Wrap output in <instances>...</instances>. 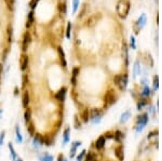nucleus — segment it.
Listing matches in <instances>:
<instances>
[{"label":"nucleus","instance_id":"ea45409f","mask_svg":"<svg viewBox=\"0 0 162 161\" xmlns=\"http://www.w3.org/2000/svg\"><path fill=\"white\" fill-rule=\"evenodd\" d=\"M70 28H71V23L67 24V30H66V37L69 39L70 38Z\"/></svg>","mask_w":162,"mask_h":161},{"label":"nucleus","instance_id":"dca6fc26","mask_svg":"<svg viewBox=\"0 0 162 161\" xmlns=\"http://www.w3.org/2000/svg\"><path fill=\"white\" fill-rule=\"evenodd\" d=\"M57 53H59V59H61V63L63 65V67L66 68V67H67V62H66V59H65V53H64V51H63V49H62V47H59V48H57Z\"/></svg>","mask_w":162,"mask_h":161},{"label":"nucleus","instance_id":"7ed1b4c3","mask_svg":"<svg viewBox=\"0 0 162 161\" xmlns=\"http://www.w3.org/2000/svg\"><path fill=\"white\" fill-rule=\"evenodd\" d=\"M102 118H103V113L99 112L98 109H97V110L94 109L91 113V115H90V120H91V122L93 124L99 123V122L102 121Z\"/></svg>","mask_w":162,"mask_h":161},{"label":"nucleus","instance_id":"5701e85b","mask_svg":"<svg viewBox=\"0 0 162 161\" xmlns=\"http://www.w3.org/2000/svg\"><path fill=\"white\" fill-rule=\"evenodd\" d=\"M79 71L80 69L78 68V67H75L74 69H72V77H71V83L76 86V82H77V77H78V74H79Z\"/></svg>","mask_w":162,"mask_h":161},{"label":"nucleus","instance_id":"c9c22d12","mask_svg":"<svg viewBox=\"0 0 162 161\" xmlns=\"http://www.w3.org/2000/svg\"><path fill=\"white\" fill-rule=\"evenodd\" d=\"M8 41L11 42L12 41V27H8Z\"/></svg>","mask_w":162,"mask_h":161},{"label":"nucleus","instance_id":"cd10ccee","mask_svg":"<svg viewBox=\"0 0 162 161\" xmlns=\"http://www.w3.org/2000/svg\"><path fill=\"white\" fill-rule=\"evenodd\" d=\"M151 95V90L149 89V86H144V90H143V92H142V96L144 97H148Z\"/></svg>","mask_w":162,"mask_h":161},{"label":"nucleus","instance_id":"1a4fd4ad","mask_svg":"<svg viewBox=\"0 0 162 161\" xmlns=\"http://www.w3.org/2000/svg\"><path fill=\"white\" fill-rule=\"evenodd\" d=\"M81 143L80 141H76L74 143H71V147H70V150H69V157L70 158H74L76 156V152H77V149H78V147L81 146Z\"/></svg>","mask_w":162,"mask_h":161},{"label":"nucleus","instance_id":"e433bc0d","mask_svg":"<svg viewBox=\"0 0 162 161\" xmlns=\"http://www.w3.org/2000/svg\"><path fill=\"white\" fill-rule=\"evenodd\" d=\"M5 131H2V132L0 133V146L3 145V142H5Z\"/></svg>","mask_w":162,"mask_h":161},{"label":"nucleus","instance_id":"9d476101","mask_svg":"<svg viewBox=\"0 0 162 161\" xmlns=\"http://www.w3.org/2000/svg\"><path fill=\"white\" fill-rule=\"evenodd\" d=\"M119 89L121 91H124L128 86V75L124 74V75H121V78H120V82H119Z\"/></svg>","mask_w":162,"mask_h":161},{"label":"nucleus","instance_id":"6e6552de","mask_svg":"<svg viewBox=\"0 0 162 161\" xmlns=\"http://www.w3.org/2000/svg\"><path fill=\"white\" fill-rule=\"evenodd\" d=\"M115 155L117 157V159L119 161L124 160V148L122 145H119L118 147L115 148Z\"/></svg>","mask_w":162,"mask_h":161},{"label":"nucleus","instance_id":"7c9ffc66","mask_svg":"<svg viewBox=\"0 0 162 161\" xmlns=\"http://www.w3.org/2000/svg\"><path fill=\"white\" fill-rule=\"evenodd\" d=\"M140 73V62L138 61H136L134 64V76L136 77V76L138 75Z\"/></svg>","mask_w":162,"mask_h":161},{"label":"nucleus","instance_id":"ddd939ff","mask_svg":"<svg viewBox=\"0 0 162 161\" xmlns=\"http://www.w3.org/2000/svg\"><path fill=\"white\" fill-rule=\"evenodd\" d=\"M70 140V128H66L63 131V146H66Z\"/></svg>","mask_w":162,"mask_h":161},{"label":"nucleus","instance_id":"f8f14e48","mask_svg":"<svg viewBox=\"0 0 162 161\" xmlns=\"http://www.w3.org/2000/svg\"><path fill=\"white\" fill-rule=\"evenodd\" d=\"M105 144H106V139L104 137V135H102L95 142V148H96L97 150H102L103 148L105 147Z\"/></svg>","mask_w":162,"mask_h":161},{"label":"nucleus","instance_id":"c03bdc74","mask_svg":"<svg viewBox=\"0 0 162 161\" xmlns=\"http://www.w3.org/2000/svg\"><path fill=\"white\" fill-rule=\"evenodd\" d=\"M14 161H23V159H22V158H18V157H17V158H16V159H15Z\"/></svg>","mask_w":162,"mask_h":161},{"label":"nucleus","instance_id":"58836bf2","mask_svg":"<svg viewBox=\"0 0 162 161\" xmlns=\"http://www.w3.org/2000/svg\"><path fill=\"white\" fill-rule=\"evenodd\" d=\"M78 5H79V0H72V8H74V12L77 11Z\"/></svg>","mask_w":162,"mask_h":161},{"label":"nucleus","instance_id":"20e7f679","mask_svg":"<svg viewBox=\"0 0 162 161\" xmlns=\"http://www.w3.org/2000/svg\"><path fill=\"white\" fill-rule=\"evenodd\" d=\"M30 42H32V36H30L29 32H26L24 34V36H23V42H22V50H23V52H26L27 50H28V47H29Z\"/></svg>","mask_w":162,"mask_h":161},{"label":"nucleus","instance_id":"423d86ee","mask_svg":"<svg viewBox=\"0 0 162 161\" xmlns=\"http://www.w3.org/2000/svg\"><path fill=\"white\" fill-rule=\"evenodd\" d=\"M104 101H105V104L107 106H111L113 104H115L116 103V95H115L113 91L110 90V91L106 92V94L104 96Z\"/></svg>","mask_w":162,"mask_h":161},{"label":"nucleus","instance_id":"72a5a7b5","mask_svg":"<svg viewBox=\"0 0 162 161\" xmlns=\"http://www.w3.org/2000/svg\"><path fill=\"white\" fill-rule=\"evenodd\" d=\"M159 88V79H158V76L153 77V91H157Z\"/></svg>","mask_w":162,"mask_h":161},{"label":"nucleus","instance_id":"39448f33","mask_svg":"<svg viewBox=\"0 0 162 161\" xmlns=\"http://www.w3.org/2000/svg\"><path fill=\"white\" fill-rule=\"evenodd\" d=\"M43 144V136L41 134H35L32 137V147L35 149H39L40 147H42Z\"/></svg>","mask_w":162,"mask_h":161},{"label":"nucleus","instance_id":"6ab92c4d","mask_svg":"<svg viewBox=\"0 0 162 161\" xmlns=\"http://www.w3.org/2000/svg\"><path fill=\"white\" fill-rule=\"evenodd\" d=\"M80 117H81V120H82L84 123H88L89 120H90V112H89V109H84V110L80 113Z\"/></svg>","mask_w":162,"mask_h":161},{"label":"nucleus","instance_id":"4468645a","mask_svg":"<svg viewBox=\"0 0 162 161\" xmlns=\"http://www.w3.org/2000/svg\"><path fill=\"white\" fill-rule=\"evenodd\" d=\"M148 120H149V116L148 113H143L142 116H140L137 118V124H140V125H144L146 127V124L148 123Z\"/></svg>","mask_w":162,"mask_h":161},{"label":"nucleus","instance_id":"2f4dec72","mask_svg":"<svg viewBox=\"0 0 162 161\" xmlns=\"http://www.w3.org/2000/svg\"><path fill=\"white\" fill-rule=\"evenodd\" d=\"M27 132L29 133L30 136H34V135H35V127H34L32 123L27 124Z\"/></svg>","mask_w":162,"mask_h":161},{"label":"nucleus","instance_id":"a211bd4d","mask_svg":"<svg viewBox=\"0 0 162 161\" xmlns=\"http://www.w3.org/2000/svg\"><path fill=\"white\" fill-rule=\"evenodd\" d=\"M38 159L39 161H53L54 158L52 155H50L49 152H42L41 155L38 156Z\"/></svg>","mask_w":162,"mask_h":161},{"label":"nucleus","instance_id":"412c9836","mask_svg":"<svg viewBox=\"0 0 162 161\" xmlns=\"http://www.w3.org/2000/svg\"><path fill=\"white\" fill-rule=\"evenodd\" d=\"M113 139H115V141L116 142H118V143H121V141L124 139V134L121 132V131H119V130H117L115 133H113Z\"/></svg>","mask_w":162,"mask_h":161},{"label":"nucleus","instance_id":"79ce46f5","mask_svg":"<svg viewBox=\"0 0 162 161\" xmlns=\"http://www.w3.org/2000/svg\"><path fill=\"white\" fill-rule=\"evenodd\" d=\"M156 135H158V131H157V130H155V131H151L150 133H148V136H147V139L149 140V139L153 137V136H156Z\"/></svg>","mask_w":162,"mask_h":161},{"label":"nucleus","instance_id":"2eb2a0df","mask_svg":"<svg viewBox=\"0 0 162 161\" xmlns=\"http://www.w3.org/2000/svg\"><path fill=\"white\" fill-rule=\"evenodd\" d=\"M29 104H30V95L28 92H25L23 94V98H22V105L24 108H28Z\"/></svg>","mask_w":162,"mask_h":161},{"label":"nucleus","instance_id":"f03ea898","mask_svg":"<svg viewBox=\"0 0 162 161\" xmlns=\"http://www.w3.org/2000/svg\"><path fill=\"white\" fill-rule=\"evenodd\" d=\"M101 18H102V14L101 13H94V14H92L91 16L88 17V20L86 22V25L88 27H93L99 22Z\"/></svg>","mask_w":162,"mask_h":161},{"label":"nucleus","instance_id":"473e14b6","mask_svg":"<svg viewBox=\"0 0 162 161\" xmlns=\"http://www.w3.org/2000/svg\"><path fill=\"white\" fill-rule=\"evenodd\" d=\"M86 149H84V150H82V151L80 152V154H79V155L77 156L76 160H77V161H82L83 159H84V157H86Z\"/></svg>","mask_w":162,"mask_h":161},{"label":"nucleus","instance_id":"393cba45","mask_svg":"<svg viewBox=\"0 0 162 161\" xmlns=\"http://www.w3.org/2000/svg\"><path fill=\"white\" fill-rule=\"evenodd\" d=\"M32 23H34V12H29L28 13V15H27V21H26V27L27 28H29V27L32 25Z\"/></svg>","mask_w":162,"mask_h":161},{"label":"nucleus","instance_id":"c85d7f7f","mask_svg":"<svg viewBox=\"0 0 162 161\" xmlns=\"http://www.w3.org/2000/svg\"><path fill=\"white\" fill-rule=\"evenodd\" d=\"M53 142L54 141L52 140L50 136H48V135H47V136H43V144H44V145L51 146L52 144H53Z\"/></svg>","mask_w":162,"mask_h":161},{"label":"nucleus","instance_id":"aec40b11","mask_svg":"<svg viewBox=\"0 0 162 161\" xmlns=\"http://www.w3.org/2000/svg\"><path fill=\"white\" fill-rule=\"evenodd\" d=\"M8 148H9V151H10V157H11V159L14 161L17 158V154H16V151L15 149H14V147H13V144L12 143H9L8 144Z\"/></svg>","mask_w":162,"mask_h":161},{"label":"nucleus","instance_id":"a18cd8bd","mask_svg":"<svg viewBox=\"0 0 162 161\" xmlns=\"http://www.w3.org/2000/svg\"><path fill=\"white\" fill-rule=\"evenodd\" d=\"M2 74V65L0 64V75Z\"/></svg>","mask_w":162,"mask_h":161},{"label":"nucleus","instance_id":"f257e3e1","mask_svg":"<svg viewBox=\"0 0 162 161\" xmlns=\"http://www.w3.org/2000/svg\"><path fill=\"white\" fill-rule=\"evenodd\" d=\"M130 9H131V3L129 0H119L116 7L117 14L120 18H125L129 14Z\"/></svg>","mask_w":162,"mask_h":161},{"label":"nucleus","instance_id":"4c0bfd02","mask_svg":"<svg viewBox=\"0 0 162 161\" xmlns=\"http://www.w3.org/2000/svg\"><path fill=\"white\" fill-rule=\"evenodd\" d=\"M120 78H121V75H116L115 76V78H113V82H115V84L118 86H119V82H120Z\"/></svg>","mask_w":162,"mask_h":161},{"label":"nucleus","instance_id":"0eeeda50","mask_svg":"<svg viewBox=\"0 0 162 161\" xmlns=\"http://www.w3.org/2000/svg\"><path fill=\"white\" fill-rule=\"evenodd\" d=\"M28 63H29V59H28V55L26 54H22V56L20 57V66H21V69L23 71H25L28 67Z\"/></svg>","mask_w":162,"mask_h":161},{"label":"nucleus","instance_id":"37998d69","mask_svg":"<svg viewBox=\"0 0 162 161\" xmlns=\"http://www.w3.org/2000/svg\"><path fill=\"white\" fill-rule=\"evenodd\" d=\"M131 47H132V49H135V48H136V44H135V39H134V37H131Z\"/></svg>","mask_w":162,"mask_h":161},{"label":"nucleus","instance_id":"bb28decb","mask_svg":"<svg viewBox=\"0 0 162 161\" xmlns=\"http://www.w3.org/2000/svg\"><path fill=\"white\" fill-rule=\"evenodd\" d=\"M5 5L8 7V9L11 11H13L14 9V5H15V0H5Z\"/></svg>","mask_w":162,"mask_h":161},{"label":"nucleus","instance_id":"a19ab883","mask_svg":"<svg viewBox=\"0 0 162 161\" xmlns=\"http://www.w3.org/2000/svg\"><path fill=\"white\" fill-rule=\"evenodd\" d=\"M59 11L65 13V11H66V3L65 2H61L59 3Z\"/></svg>","mask_w":162,"mask_h":161},{"label":"nucleus","instance_id":"b1692460","mask_svg":"<svg viewBox=\"0 0 162 161\" xmlns=\"http://www.w3.org/2000/svg\"><path fill=\"white\" fill-rule=\"evenodd\" d=\"M24 118H25V122L26 124H29L32 122V112L30 109H26L24 113Z\"/></svg>","mask_w":162,"mask_h":161},{"label":"nucleus","instance_id":"4be33fe9","mask_svg":"<svg viewBox=\"0 0 162 161\" xmlns=\"http://www.w3.org/2000/svg\"><path fill=\"white\" fill-rule=\"evenodd\" d=\"M15 134H16V141H17V143L18 144H22L23 143V135H22L21 131H20V128H18V125H16L15 127Z\"/></svg>","mask_w":162,"mask_h":161},{"label":"nucleus","instance_id":"9b49d317","mask_svg":"<svg viewBox=\"0 0 162 161\" xmlns=\"http://www.w3.org/2000/svg\"><path fill=\"white\" fill-rule=\"evenodd\" d=\"M66 92H67V89L66 88H62L56 94H55V100L59 101V102H64L65 101V96H66Z\"/></svg>","mask_w":162,"mask_h":161},{"label":"nucleus","instance_id":"f3484780","mask_svg":"<svg viewBox=\"0 0 162 161\" xmlns=\"http://www.w3.org/2000/svg\"><path fill=\"white\" fill-rule=\"evenodd\" d=\"M131 118V110L128 109V110H125L121 116H120V123H125V122H128L129 121V119Z\"/></svg>","mask_w":162,"mask_h":161},{"label":"nucleus","instance_id":"c756f323","mask_svg":"<svg viewBox=\"0 0 162 161\" xmlns=\"http://www.w3.org/2000/svg\"><path fill=\"white\" fill-rule=\"evenodd\" d=\"M84 158H86V161H93L94 158H96V156H95V154L93 151H89L88 154H86Z\"/></svg>","mask_w":162,"mask_h":161},{"label":"nucleus","instance_id":"a878e982","mask_svg":"<svg viewBox=\"0 0 162 161\" xmlns=\"http://www.w3.org/2000/svg\"><path fill=\"white\" fill-rule=\"evenodd\" d=\"M147 104H148L147 100H145V98H143V100H140V101L137 102V109H138V110L143 109V108L145 107Z\"/></svg>","mask_w":162,"mask_h":161},{"label":"nucleus","instance_id":"f704fd0d","mask_svg":"<svg viewBox=\"0 0 162 161\" xmlns=\"http://www.w3.org/2000/svg\"><path fill=\"white\" fill-rule=\"evenodd\" d=\"M39 1H40V0H30V1H29V7H30V9L34 10V9L37 7Z\"/></svg>","mask_w":162,"mask_h":161},{"label":"nucleus","instance_id":"49530a36","mask_svg":"<svg viewBox=\"0 0 162 161\" xmlns=\"http://www.w3.org/2000/svg\"><path fill=\"white\" fill-rule=\"evenodd\" d=\"M1 113H2V109H0V115H1Z\"/></svg>","mask_w":162,"mask_h":161}]
</instances>
